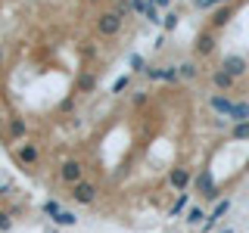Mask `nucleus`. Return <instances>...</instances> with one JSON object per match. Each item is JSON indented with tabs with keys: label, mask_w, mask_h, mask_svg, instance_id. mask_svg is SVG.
<instances>
[{
	"label": "nucleus",
	"mask_w": 249,
	"mask_h": 233,
	"mask_svg": "<svg viewBox=\"0 0 249 233\" xmlns=\"http://www.w3.org/2000/svg\"><path fill=\"white\" fill-rule=\"evenodd\" d=\"M202 217H206V212H202L199 205H196V208H190V212H187V221H190V224H199Z\"/></svg>",
	"instance_id": "nucleus-20"
},
{
	"label": "nucleus",
	"mask_w": 249,
	"mask_h": 233,
	"mask_svg": "<svg viewBox=\"0 0 249 233\" xmlns=\"http://www.w3.org/2000/svg\"><path fill=\"white\" fill-rule=\"evenodd\" d=\"M10 134H13V137H25V121H22V118H13Z\"/></svg>",
	"instance_id": "nucleus-18"
},
{
	"label": "nucleus",
	"mask_w": 249,
	"mask_h": 233,
	"mask_svg": "<svg viewBox=\"0 0 249 233\" xmlns=\"http://www.w3.org/2000/svg\"><path fill=\"white\" fill-rule=\"evenodd\" d=\"M178 78H184V81L196 78V66H193V62H184V66H178Z\"/></svg>",
	"instance_id": "nucleus-14"
},
{
	"label": "nucleus",
	"mask_w": 249,
	"mask_h": 233,
	"mask_svg": "<svg viewBox=\"0 0 249 233\" xmlns=\"http://www.w3.org/2000/svg\"><path fill=\"white\" fill-rule=\"evenodd\" d=\"M146 19H150V22H156V25H159V22H162V19H159V13H156V6H153V3L146 6Z\"/></svg>",
	"instance_id": "nucleus-24"
},
{
	"label": "nucleus",
	"mask_w": 249,
	"mask_h": 233,
	"mask_svg": "<svg viewBox=\"0 0 249 233\" xmlns=\"http://www.w3.org/2000/svg\"><path fill=\"white\" fill-rule=\"evenodd\" d=\"M228 19H231V10H218V13H215V19H212V25H215V28H221V25H228Z\"/></svg>",
	"instance_id": "nucleus-17"
},
{
	"label": "nucleus",
	"mask_w": 249,
	"mask_h": 233,
	"mask_svg": "<svg viewBox=\"0 0 249 233\" xmlns=\"http://www.w3.org/2000/svg\"><path fill=\"white\" fill-rule=\"evenodd\" d=\"M221 68H224L231 78H240V75L246 72V59H243V56H228V59L221 62Z\"/></svg>",
	"instance_id": "nucleus-6"
},
{
	"label": "nucleus",
	"mask_w": 249,
	"mask_h": 233,
	"mask_svg": "<svg viewBox=\"0 0 249 233\" xmlns=\"http://www.w3.org/2000/svg\"><path fill=\"white\" fill-rule=\"evenodd\" d=\"M72 199H75V202H81V205H88V202L97 199V186L88 183V181L75 183V186H72Z\"/></svg>",
	"instance_id": "nucleus-3"
},
{
	"label": "nucleus",
	"mask_w": 249,
	"mask_h": 233,
	"mask_svg": "<svg viewBox=\"0 0 249 233\" xmlns=\"http://www.w3.org/2000/svg\"><path fill=\"white\" fill-rule=\"evenodd\" d=\"M168 183L175 186L178 193H184L187 186H190V168H175V171L168 174Z\"/></svg>",
	"instance_id": "nucleus-4"
},
{
	"label": "nucleus",
	"mask_w": 249,
	"mask_h": 233,
	"mask_svg": "<svg viewBox=\"0 0 249 233\" xmlns=\"http://www.w3.org/2000/svg\"><path fill=\"white\" fill-rule=\"evenodd\" d=\"M146 6H150L146 0H131V10H137V13H146Z\"/></svg>",
	"instance_id": "nucleus-25"
},
{
	"label": "nucleus",
	"mask_w": 249,
	"mask_h": 233,
	"mask_svg": "<svg viewBox=\"0 0 249 233\" xmlns=\"http://www.w3.org/2000/svg\"><path fill=\"white\" fill-rule=\"evenodd\" d=\"M212 50H215V37H212V34H199L196 53H202V56H206V53H212Z\"/></svg>",
	"instance_id": "nucleus-12"
},
{
	"label": "nucleus",
	"mask_w": 249,
	"mask_h": 233,
	"mask_svg": "<svg viewBox=\"0 0 249 233\" xmlns=\"http://www.w3.org/2000/svg\"><path fill=\"white\" fill-rule=\"evenodd\" d=\"M228 118H231V121H249V103H233V109H231Z\"/></svg>",
	"instance_id": "nucleus-11"
},
{
	"label": "nucleus",
	"mask_w": 249,
	"mask_h": 233,
	"mask_svg": "<svg viewBox=\"0 0 249 233\" xmlns=\"http://www.w3.org/2000/svg\"><path fill=\"white\" fill-rule=\"evenodd\" d=\"M78 84H81V90H93V84H97V81H93V75H81V81H78Z\"/></svg>",
	"instance_id": "nucleus-21"
},
{
	"label": "nucleus",
	"mask_w": 249,
	"mask_h": 233,
	"mask_svg": "<svg viewBox=\"0 0 249 233\" xmlns=\"http://www.w3.org/2000/svg\"><path fill=\"white\" fill-rule=\"evenodd\" d=\"M97 28L103 31L106 37L119 34V31H122V16H119V13H103V16L97 19Z\"/></svg>",
	"instance_id": "nucleus-1"
},
{
	"label": "nucleus",
	"mask_w": 249,
	"mask_h": 233,
	"mask_svg": "<svg viewBox=\"0 0 249 233\" xmlns=\"http://www.w3.org/2000/svg\"><path fill=\"white\" fill-rule=\"evenodd\" d=\"M196 6L199 10H209V6H215V0H196Z\"/></svg>",
	"instance_id": "nucleus-28"
},
{
	"label": "nucleus",
	"mask_w": 249,
	"mask_h": 233,
	"mask_svg": "<svg viewBox=\"0 0 249 233\" xmlns=\"http://www.w3.org/2000/svg\"><path fill=\"white\" fill-rule=\"evenodd\" d=\"M209 106H212L215 112H221V115H231V109H233L231 100H228V97H218V93H215L212 100H209Z\"/></svg>",
	"instance_id": "nucleus-10"
},
{
	"label": "nucleus",
	"mask_w": 249,
	"mask_h": 233,
	"mask_svg": "<svg viewBox=\"0 0 249 233\" xmlns=\"http://www.w3.org/2000/svg\"><path fill=\"white\" fill-rule=\"evenodd\" d=\"M215 3H228V0H215Z\"/></svg>",
	"instance_id": "nucleus-30"
},
{
	"label": "nucleus",
	"mask_w": 249,
	"mask_h": 233,
	"mask_svg": "<svg viewBox=\"0 0 249 233\" xmlns=\"http://www.w3.org/2000/svg\"><path fill=\"white\" fill-rule=\"evenodd\" d=\"M162 25H165V31H171V28L178 25V16H175V13H168L165 19H162Z\"/></svg>",
	"instance_id": "nucleus-22"
},
{
	"label": "nucleus",
	"mask_w": 249,
	"mask_h": 233,
	"mask_svg": "<svg viewBox=\"0 0 249 233\" xmlns=\"http://www.w3.org/2000/svg\"><path fill=\"white\" fill-rule=\"evenodd\" d=\"M231 137L233 140H249V121H237L233 131H231Z\"/></svg>",
	"instance_id": "nucleus-13"
},
{
	"label": "nucleus",
	"mask_w": 249,
	"mask_h": 233,
	"mask_svg": "<svg viewBox=\"0 0 249 233\" xmlns=\"http://www.w3.org/2000/svg\"><path fill=\"white\" fill-rule=\"evenodd\" d=\"M53 221H56L59 227H72V224H75V215H72V212H59Z\"/></svg>",
	"instance_id": "nucleus-15"
},
{
	"label": "nucleus",
	"mask_w": 249,
	"mask_h": 233,
	"mask_svg": "<svg viewBox=\"0 0 249 233\" xmlns=\"http://www.w3.org/2000/svg\"><path fill=\"white\" fill-rule=\"evenodd\" d=\"M59 177H62V183H69V186L81 183V177H84V165H81V162H66V165L59 168Z\"/></svg>",
	"instance_id": "nucleus-2"
},
{
	"label": "nucleus",
	"mask_w": 249,
	"mask_h": 233,
	"mask_svg": "<svg viewBox=\"0 0 249 233\" xmlns=\"http://www.w3.org/2000/svg\"><path fill=\"white\" fill-rule=\"evenodd\" d=\"M233 81H237V78H231L228 72H224V68H215V75H212V84L218 90H231L233 87Z\"/></svg>",
	"instance_id": "nucleus-9"
},
{
	"label": "nucleus",
	"mask_w": 249,
	"mask_h": 233,
	"mask_svg": "<svg viewBox=\"0 0 249 233\" xmlns=\"http://www.w3.org/2000/svg\"><path fill=\"white\" fill-rule=\"evenodd\" d=\"M6 227H10V215L0 212V230H6Z\"/></svg>",
	"instance_id": "nucleus-26"
},
{
	"label": "nucleus",
	"mask_w": 249,
	"mask_h": 233,
	"mask_svg": "<svg viewBox=\"0 0 249 233\" xmlns=\"http://www.w3.org/2000/svg\"><path fill=\"white\" fill-rule=\"evenodd\" d=\"M0 62H3V50H0Z\"/></svg>",
	"instance_id": "nucleus-31"
},
{
	"label": "nucleus",
	"mask_w": 249,
	"mask_h": 233,
	"mask_svg": "<svg viewBox=\"0 0 249 233\" xmlns=\"http://www.w3.org/2000/svg\"><path fill=\"white\" fill-rule=\"evenodd\" d=\"M228 208H231V202H228V199H221V202H218V205H215V212H212V215H209V221H206V230H212V227H215V224H218V221H221V217H224V215H228Z\"/></svg>",
	"instance_id": "nucleus-8"
},
{
	"label": "nucleus",
	"mask_w": 249,
	"mask_h": 233,
	"mask_svg": "<svg viewBox=\"0 0 249 233\" xmlns=\"http://www.w3.org/2000/svg\"><path fill=\"white\" fill-rule=\"evenodd\" d=\"M187 202H190V196H187V193H181V196H178V202L171 205V212H168V215H181L184 208H187Z\"/></svg>",
	"instance_id": "nucleus-16"
},
{
	"label": "nucleus",
	"mask_w": 249,
	"mask_h": 233,
	"mask_svg": "<svg viewBox=\"0 0 249 233\" xmlns=\"http://www.w3.org/2000/svg\"><path fill=\"white\" fill-rule=\"evenodd\" d=\"M128 84H131V75H122L119 81H115V87H112V90L119 93V90H124V87H128Z\"/></svg>",
	"instance_id": "nucleus-23"
},
{
	"label": "nucleus",
	"mask_w": 249,
	"mask_h": 233,
	"mask_svg": "<svg viewBox=\"0 0 249 233\" xmlns=\"http://www.w3.org/2000/svg\"><path fill=\"white\" fill-rule=\"evenodd\" d=\"M131 68H143V59H140L137 53H134V56H131Z\"/></svg>",
	"instance_id": "nucleus-27"
},
{
	"label": "nucleus",
	"mask_w": 249,
	"mask_h": 233,
	"mask_svg": "<svg viewBox=\"0 0 249 233\" xmlns=\"http://www.w3.org/2000/svg\"><path fill=\"white\" fill-rule=\"evenodd\" d=\"M153 6H168V0H150Z\"/></svg>",
	"instance_id": "nucleus-29"
},
{
	"label": "nucleus",
	"mask_w": 249,
	"mask_h": 233,
	"mask_svg": "<svg viewBox=\"0 0 249 233\" xmlns=\"http://www.w3.org/2000/svg\"><path fill=\"white\" fill-rule=\"evenodd\" d=\"M196 193L206 196V199H218V190L212 186V174H209V171H202V174L196 177Z\"/></svg>",
	"instance_id": "nucleus-5"
},
{
	"label": "nucleus",
	"mask_w": 249,
	"mask_h": 233,
	"mask_svg": "<svg viewBox=\"0 0 249 233\" xmlns=\"http://www.w3.org/2000/svg\"><path fill=\"white\" fill-rule=\"evenodd\" d=\"M44 212L50 215V217H56V215L62 212V208H59V202H56V199H47V202H44Z\"/></svg>",
	"instance_id": "nucleus-19"
},
{
	"label": "nucleus",
	"mask_w": 249,
	"mask_h": 233,
	"mask_svg": "<svg viewBox=\"0 0 249 233\" xmlns=\"http://www.w3.org/2000/svg\"><path fill=\"white\" fill-rule=\"evenodd\" d=\"M37 159H41V152H37L35 143H25V146L19 150V162H22V165H35Z\"/></svg>",
	"instance_id": "nucleus-7"
}]
</instances>
